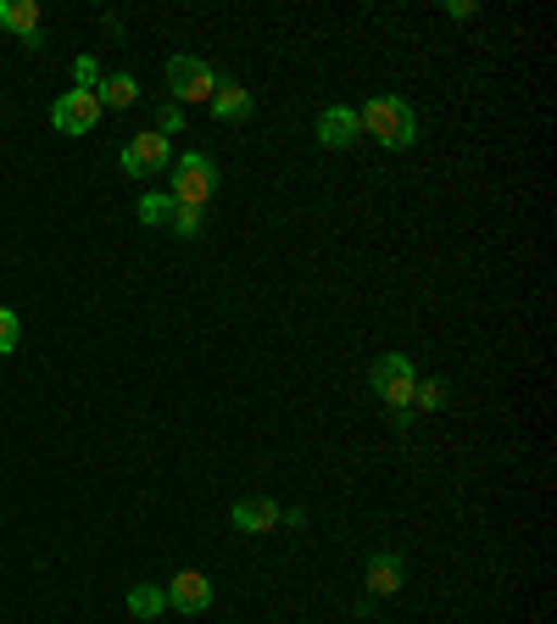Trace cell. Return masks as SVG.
<instances>
[{
  "label": "cell",
  "mask_w": 557,
  "mask_h": 624,
  "mask_svg": "<svg viewBox=\"0 0 557 624\" xmlns=\"http://www.w3.org/2000/svg\"><path fill=\"white\" fill-rule=\"evenodd\" d=\"M357 123H362V134H374L385 151H407L418 139V118H412L407 101H396V95H374V101L357 112Z\"/></svg>",
  "instance_id": "6da1fadb"
},
{
  "label": "cell",
  "mask_w": 557,
  "mask_h": 624,
  "mask_svg": "<svg viewBox=\"0 0 557 624\" xmlns=\"http://www.w3.org/2000/svg\"><path fill=\"white\" fill-rule=\"evenodd\" d=\"M212 189H218V168H212V157H201V151H184V157L173 162L168 196H173L178 207H207V201H212Z\"/></svg>",
  "instance_id": "7a4b0ae2"
},
{
  "label": "cell",
  "mask_w": 557,
  "mask_h": 624,
  "mask_svg": "<svg viewBox=\"0 0 557 624\" xmlns=\"http://www.w3.org/2000/svg\"><path fill=\"white\" fill-rule=\"evenodd\" d=\"M374 396L380 402H391L396 407V418L407 424V407H412V386H418V374H412V357H401V352H385L380 363H374Z\"/></svg>",
  "instance_id": "3957f363"
},
{
  "label": "cell",
  "mask_w": 557,
  "mask_h": 624,
  "mask_svg": "<svg viewBox=\"0 0 557 624\" xmlns=\"http://www.w3.org/2000/svg\"><path fill=\"white\" fill-rule=\"evenodd\" d=\"M168 89H173L178 107H184V101H212L218 73H212V62H201V57H173V62H168Z\"/></svg>",
  "instance_id": "277c9868"
},
{
  "label": "cell",
  "mask_w": 557,
  "mask_h": 624,
  "mask_svg": "<svg viewBox=\"0 0 557 624\" xmlns=\"http://www.w3.org/2000/svg\"><path fill=\"white\" fill-rule=\"evenodd\" d=\"M96 118H101V101H96V95H84V89L57 95V107H51L57 134H89V129H96Z\"/></svg>",
  "instance_id": "5b68a950"
},
{
  "label": "cell",
  "mask_w": 557,
  "mask_h": 624,
  "mask_svg": "<svg viewBox=\"0 0 557 624\" xmlns=\"http://www.w3.org/2000/svg\"><path fill=\"white\" fill-rule=\"evenodd\" d=\"M162 591H168V608H178V613H207V608H212V580H207L201 568L173 574Z\"/></svg>",
  "instance_id": "8992f818"
},
{
  "label": "cell",
  "mask_w": 557,
  "mask_h": 624,
  "mask_svg": "<svg viewBox=\"0 0 557 624\" xmlns=\"http://www.w3.org/2000/svg\"><path fill=\"white\" fill-rule=\"evenodd\" d=\"M157 168H168V134H134L128 146H123V173L128 179H146Z\"/></svg>",
  "instance_id": "52a82bcc"
},
{
  "label": "cell",
  "mask_w": 557,
  "mask_h": 624,
  "mask_svg": "<svg viewBox=\"0 0 557 624\" xmlns=\"http://www.w3.org/2000/svg\"><path fill=\"white\" fill-rule=\"evenodd\" d=\"M357 134H362V123H357V107H323V112H318V146L346 151Z\"/></svg>",
  "instance_id": "ba28073f"
},
{
  "label": "cell",
  "mask_w": 557,
  "mask_h": 624,
  "mask_svg": "<svg viewBox=\"0 0 557 624\" xmlns=\"http://www.w3.org/2000/svg\"><path fill=\"white\" fill-rule=\"evenodd\" d=\"M228 518H235V530H246V536H268L285 513H278L268 497H240L235 507H228Z\"/></svg>",
  "instance_id": "9c48e42d"
},
{
  "label": "cell",
  "mask_w": 557,
  "mask_h": 624,
  "mask_svg": "<svg viewBox=\"0 0 557 624\" xmlns=\"http://www.w3.org/2000/svg\"><path fill=\"white\" fill-rule=\"evenodd\" d=\"M362 580H368V591H374V597H391V591H401V558H391V552H374V558H368V574H362Z\"/></svg>",
  "instance_id": "30bf717a"
},
{
  "label": "cell",
  "mask_w": 557,
  "mask_h": 624,
  "mask_svg": "<svg viewBox=\"0 0 557 624\" xmlns=\"http://www.w3.org/2000/svg\"><path fill=\"white\" fill-rule=\"evenodd\" d=\"M212 112L228 118V123H240V118L251 112V89H240L235 78H218V89H212Z\"/></svg>",
  "instance_id": "8fae6325"
},
{
  "label": "cell",
  "mask_w": 557,
  "mask_h": 624,
  "mask_svg": "<svg viewBox=\"0 0 557 624\" xmlns=\"http://www.w3.org/2000/svg\"><path fill=\"white\" fill-rule=\"evenodd\" d=\"M0 23L17 28V39H28V34H39V7L34 0H0Z\"/></svg>",
  "instance_id": "7c38bea8"
},
{
  "label": "cell",
  "mask_w": 557,
  "mask_h": 624,
  "mask_svg": "<svg viewBox=\"0 0 557 624\" xmlns=\"http://www.w3.org/2000/svg\"><path fill=\"white\" fill-rule=\"evenodd\" d=\"M96 101H101V107H134V101H139V84H134L128 73H112V78H101Z\"/></svg>",
  "instance_id": "4fadbf2b"
},
{
  "label": "cell",
  "mask_w": 557,
  "mask_h": 624,
  "mask_svg": "<svg viewBox=\"0 0 557 624\" xmlns=\"http://www.w3.org/2000/svg\"><path fill=\"white\" fill-rule=\"evenodd\" d=\"M123 608H128L134 619H157V613L168 608V591H162V586H134V591L123 597Z\"/></svg>",
  "instance_id": "5bb4252c"
},
{
  "label": "cell",
  "mask_w": 557,
  "mask_h": 624,
  "mask_svg": "<svg viewBox=\"0 0 557 624\" xmlns=\"http://www.w3.org/2000/svg\"><path fill=\"white\" fill-rule=\"evenodd\" d=\"M168 212H173V196H162V189H146V196H139V223L162 229V223H168Z\"/></svg>",
  "instance_id": "9a60e30c"
},
{
  "label": "cell",
  "mask_w": 557,
  "mask_h": 624,
  "mask_svg": "<svg viewBox=\"0 0 557 624\" xmlns=\"http://www.w3.org/2000/svg\"><path fill=\"white\" fill-rule=\"evenodd\" d=\"M168 229H173V234H184V240H196V234H201V207H178V201H173Z\"/></svg>",
  "instance_id": "2e32d148"
},
{
  "label": "cell",
  "mask_w": 557,
  "mask_h": 624,
  "mask_svg": "<svg viewBox=\"0 0 557 624\" xmlns=\"http://www.w3.org/2000/svg\"><path fill=\"white\" fill-rule=\"evenodd\" d=\"M73 89H84V95L101 89V62H96V57H78V62H73Z\"/></svg>",
  "instance_id": "e0dca14e"
},
{
  "label": "cell",
  "mask_w": 557,
  "mask_h": 624,
  "mask_svg": "<svg viewBox=\"0 0 557 624\" xmlns=\"http://www.w3.org/2000/svg\"><path fill=\"white\" fill-rule=\"evenodd\" d=\"M441 402H446V386H441V379H418V386H412V407L435 413Z\"/></svg>",
  "instance_id": "ac0fdd59"
},
{
  "label": "cell",
  "mask_w": 557,
  "mask_h": 624,
  "mask_svg": "<svg viewBox=\"0 0 557 624\" xmlns=\"http://www.w3.org/2000/svg\"><path fill=\"white\" fill-rule=\"evenodd\" d=\"M17 341H23V323H17V313H12V307H0V357H7V352H17Z\"/></svg>",
  "instance_id": "d6986e66"
},
{
  "label": "cell",
  "mask_w": 557,
  "mask_h": 624,
  "mask_svg": "<svg viewBox=\"0 0 557 624\" xmlns=\"http://www.w3.org/2000/svg\"><path fill=\"white\" fill-rule=\"evenodd\" d=\"M184 129V107L178 101H162V112H157V134H178Z\"/></svg>",
  "instance_id": "ffe728a7"
}]
</instances>
